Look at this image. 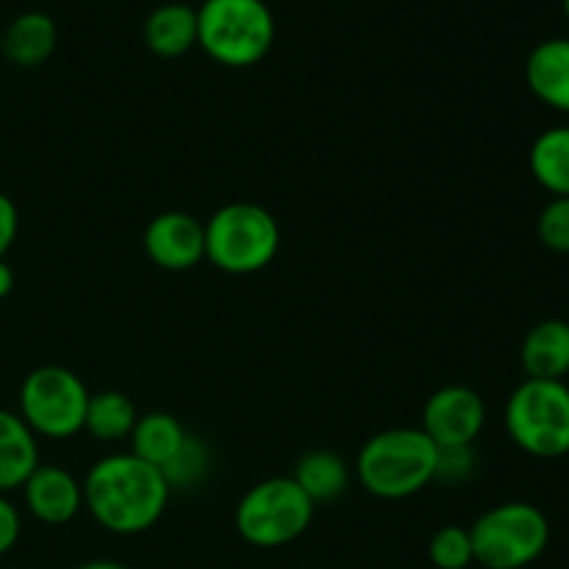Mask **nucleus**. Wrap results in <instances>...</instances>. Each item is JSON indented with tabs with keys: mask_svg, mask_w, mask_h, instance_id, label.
I'll return each mask as SVG.
<instances>
[{
	"mask_svg": "<svg viewBox=\"0 0 569 569\" xmlns=\"http://www.w3.org/2000/svg\"><path fill=\"white\" fill-rule=\"evenodd\" d=\"M83 506L106 531L131 537L159 522L172 489L167 487L159 467L133 453H114L100 459L87 472Z\"/></svg>",
	"mask_w": 569,
	"mask_h": 569,
	"instance_id": "nucleus-1",
	"label": "nucleus"
},
{
	"mask_svg": "<svg viewBox=\"0 0 569 569\" xmlns=\"http://www.w3.org/2000/svg\"><path fill=\"white\" fill-rule=\"evenodd\" d=\"M437 456L439 448L422 428H389L367 439L356 459V476L376 498H411L437 478Z\"/></svg>",
	"mask_w": 569,
	"mask_h": 569,
	"instance_id": "nucleus-2",
	"label": "nucleus"
},
{
	"mask_svg": "<svg viewBox=\"0 0 569 569\" xmlns=\"http://www.w3.org/2000/svg\"><path fill=\"white\" fill-rule=\"evenodd\" d=\"M276 39V20L264 0H203L198 9V44L226 67L264 59Z\"/></svg>",
	"mask_w": 569,
	"mask_h": 569,
	"instance_id": "nucleus-3",
	"label": "nucleus"
},
{
	"mask_svg": "<svg viewBox=\"0 0 569 569\" xmlns=\"http://www.w3.org/2000/svg\"><path fill=\"white\" fill-rule=\"evenodd\" d=\"M281 228L256 203H228L206 222V259L231 276L259 272L276 259Z\"/></svg>",
	"mask_w": 569,
	"mask_h": 569,
	"instance_id": "nucleus-4",
	"label": "nucleus"
},
{
	"mask_svg": "<svg viewBox=\"0 0 569 569\" xmlns=\"http://www.w3.org/2000/svg\"><path fill=\"white\" fill-rule=\"evenodd\" d=\"M315 503L295 478H267L237 506V531L253 548H283L309 531Z\"/></svg>",
	"mask_w": 569,
	"mask_h": 569,
	"instance_id": "nucleus-5",
	"label": "nucleus"
},
{
	"mask_svg": "<svg viewBox=\"0 0 569 569\" xmlns=\"http://www.w3.org/2000/svg\"><path fill=\"white\" fill-rule=\"evenodd\" d=\"M472 556L487 569H522L539 559L550 542L548 517L531 503L489 509L470 528Z\"/></svg>",
	"mask_w": 569,
	"mask_h": 569,
	"instance_id": "nucleus-6",
	"label": "nucleus"
},
{
	"mask_svg": "<svg viewBox=\"0 0 569 569\" xmlns=\"http://www.w3.org/2000/svg\"><path fill=\"white\" fill-rule=\"evenodd\" d=\"M506 428L517 448L537 459H559L569 453V387L565 381H533L511 392L506 406Z\"/></svg>",
	"mask_w": 569,
	"mask_h": 569,
	"instance_id": "nucleus-7",
	"label": "nucleus"
},
{
	"mask_svg": "<svg viewBox=\"0 0 569 569\" xmlns=\"http://www.w3.org/2000/svg\"><path fill=\"white\" fill-rule=\"evenodd\" d=\"M89 392L81 378L59 365L37 367L20 387V417L33 437L67 439L83 431Z\"/></svg>",
	"mask_w": 569,
	"mask_h": 569,
	"instance_id": "nucleus-8",
	"label": "nucleus"
},
{
	"mask_svg": "<svg viewBox=\"0 0 569 569\" xmlns=\"http://www.w3.org/2000/svg\"><path fill=\"white\" fill-rule=\"evenodd\" d=\"M487 409L476 389L442 387L422 409V433L437 448H470L481 433Z\"/></svg>",
	"mask_w": 569,
	"mask_h": 569,
	"instance_id": "nucleus-9",
	"label": "nucleus"
},
{
	"mask_svg": "<svg viewBox=\"0 0 569 569\" xmlns=\"http://www.w3.org/2000/svg\"><path fill=\"white\" fill-rule=\"evenodd\" d=\"M144 250L161 270H192L206 259V226L187 211H164L144 228Z\"/></svg>",
	"mask_w": 569,
	"mask_h": 569,
	"instance_id": "nucleus-10",
	"label": "nucleus"
},
{
	"mask_svg": "<svg viewBox=\"0 0 569 569\" xmlns=\"http://www.w3.org/2000/svg\"><path fill=\"white\" fill-rule=\"evenodd\" d=\"M26 506L37 520L48 526H64L83 509V489L61 467L39 465L22 483Z\"/></svg>",
	"mask_w": 569,
	"mask_h": 569,
	"instance_id": "nucleus-11",
	"label": "nucleus"
},
{
	"mask_svg": "<svg viewBox=\"0 0 569 569\" xmlns=\"http://www.w3.org/2000/svg\"><path fill=\"white\" fill-rule=\"evenodd\" d=\"M522 370L533 381H561L569 372V322L545 320L522 342Z\"/></svg>",
	"mask_w": 569,
	"mask_h": 569,
	"instance_id": "nucleus-12",
	"label": "nucleus"
},
{
	"mask_svg": "<svg viewBox=\"0 0 569 569\" xmlns=\"http://www.w3.org/2000/svg\"><path fill=\"white\" fill-rule=\"evenodd\" d=\"M56 22L44 11H22L3 31L0 53L14 67H39L56 50Z\"/></svg>",
	"mask_w": 569,
	"mask_h": 569,
	"instance_id": "nucleus-13",
	"label": "nucleus"
},
{
	"mask_svg": "<svg viewBox=\"0 0 569 569\" xmlns=\"http://www.w3.org/2000/svg\"><path fill=\"white\" fill-rule=\"evenodd\" d=\"M526 78L542 103L569 111V39H548L528 56Z\"/></svg>",
	"mask_w": 569,
	"mask_h": 569,
	"instance_id": "nucleus-14",
	"label": "nucleus"
},
{
	"mask_svg": "<svg viewBox=\"0 0 569 569\" xmlns=\"http://www.w3.org/2000/svg\"><path fill=\"white\" fill-rule=\"evenodd\" d=\"M39 467L37 437L14 411L0 409V495L20 489Z\"/></svg>",
	"mask_w": 569,
	"mask_h": 569,
	"instance_id": "nucleus-15",
	"label": "nucleus"
},
{
	"mask_svg": "<svg viewBox=\"0 0 569 569\" xmlns=\"http://www.w3.org/2000/svg\"><path fill=\"white\" fill-rule=\"evenodd\" d=\"M144 42L156 56L176 59L198 42V9L187 3H164L144 20Z\"/></svg>",
	"mask_w": 569,
	"mask_h": 569,
	"instance_id": "nucleus-16",
	"label": "nucleus"
},
{
	"mask_svg": "<svg viewBox=\"0 0 569 569\" xmlns=\"http://www.w3.org/2000/svg\"><path fill=\"white\" fill-rule=\"evenodd\" d=\"M187 437L189 433L183 431V426L176 420V417L164 415V411H153V415L139 417L137 426H133L131 453L161 470V467H164L178 450H181V445L187 442Z\"/></svg>",
	"mask_w": 569,
	"mask_h": 569,
	"instance_id": "nucleus-17",
	"label": "nucleus"
},
{
	"mask_svg": "<svg viewBox=\"0 0 569 569\" xmlns=\"http://www.w3.org/2000/svg\"><path fill=\"white\" fill-rule=\"evenodd\" d=\"M292 478L317 506L326 503V500H337L348 489L350 476L342 456L331 453V450H311L298 461V470Z\"/></svg>",
	"mask_w": 569,
	"mask_h": 569,
	"instance_id": "nucleus-18",
	"label": "nucleus"
},
{
	"mask_svg": "<svg viewBox=\"0 0 569 569\" xmlns=\"http://www.w3.org/2000/svg\"><path fill=\"white\" fill-rule=\"evenodd\" d=\"M531 172L556 198H569V126L539 133L531 148Z\"/></svg>",
	"mask_w": 569,
	"mask_h": 569,
	"instance_id": "nucleus-19",
	"label": "nucleus"
},
{
	"mask_svg": "<svg viewBox=\"0 0 569 569\" xmlns=\"http://www.w3.org/2000/svg\"><path fill=\"white\" fill-rule=\"evenodd\" d=\"M137 420V409L122 392H111L109 389V392L89 395L83 428L100 442H120V439L131 437Z\"/></svg>",
	"mask_w": 569,
	"mask_h": 569,
	"instance_id": "nucleus-20",
	"label": "nucleus"
},
{
	"mask_svg": "<svg viewBox=\"0 0 569 569\" xmlns=\"http://www.w3.org/2000/svg\"><path fill=\"white\" fill-rule=\"evenodd\" d=\"M206 472H209V450H206V445L194 437H187L181 450L161 467V476H164L170 489L198 487L206 478Z\"/></svg>",
	"mask_w": 569,
	"mask_h": 569,
	"instance_id": "nucleus-21",
	"label": "nucleus"
},
{
	"mask_svg": "<svg viewBox=\"0 0 569 569\" xmlns=\"http://www.w3.org/2000/svg\"><path fill=\"white\" fill-rule=\"evenodd\" d=\"M428 559L437 569H467L476 561L472 556L470 528L445 526L428 542Z\"/></svg>",
	"mask_w": 569,
	"mask_h": 569,
	"instance_id": "nucleus-22",
	"label": "nucleus"
},
{
	"mask_svg": "<svg viewBox=\"0 0 569 569\" xmlns=\"http://www.w3.org/2000/svg\"><path fill=\"white\" fill-rule=\"evenodd\" d=\"M539 239L556 253H569V198H556L539 214Z\"/></svg>",
	"mask_w": 569,
	"mask_h": 569,
	"instance_id": "nucleus-23",
	"label": "nucleus"
},
{
	"mask_svg": "<svg viewBox=\"0 0 569 569\" xmlns=\"http://www.w3.org/2000/svg\"><path fill=\"white\" fill-rule=\"evenodd\" d=\"M472 467H476L472 445L470 448H439L437 478H433V481H445V483L467 481L472 472Z\"/></svg>",
	"mask_w": 569,
	"mask_h": 569,
	"instance_id": "nucleus-24",
	"label": "nucleus"
},
{
	"mask_svg": "<svg viewBox=\"0 0 569 569\" xmlns=\"http://www.w3.org/2000/svg\"><path fill=\"white\" fill-rule=\"evenodd\" d=\"M22 531V520H20V511L14 509L6 495H0V556L9 553L11 548L17 545Z\"/></svg>",
	"mask_w": 569,
	"mask_h": 569,
	"instance_id": "nucleus-25",
	"label": "nucleus"
},
{
	"mask_svg": "<svg viewBox=\"0 0 569 569\" xmlns=\"http://www.w3.org/2000/svg\"><path fill=\"white\" fill-rule=\"evenodd\" d=\"M17 226H20V214H17V206L9 194L0 192V259L9 253V248L17 239Z\"/></svg>",
	"mask_w": 569,
	"mask_h": 569,
	"instance_id": "nucleus-26",
	"label": "nucleus"
},
{
	"mask_svg": "<svg viewBox=\"0 0 569 569\" xmlns=\"http://www.w3.org/2000/svg\"><path fill=\"white\" fill-rule=\"evenodd\" d=\"M11 287H14V272H11V267L0 259V300L11 292Z\"/></svg>",
	"mask_w": 569,
	"mask_h": 569,
	"instance_id": "nucleus-27",
	"label": "nucleus"
},
{
	"mask_svg": "<svg viewBox=\"0 0 569 569\" xmlns=\"http://www.w3.org/2000/svg\"><path fill=\"white\" fill-rule=\"evenodd\" d=\"M76 569H128V567L120 565V561H87V565Z\"/></svg>",
	"mask_w": 569,
	"mask_h": 569,
	"instance_id": "nucleus-28",
	"label": "nucleus"
},
{
	"mask_svg": "<svg viewBox=\"0 0 569 569\" xmlns=\"http://www.w3.org/2000/svg\"><path fill=\"white\" fill-rule=\"evenodd\" d=\"M565 9H567V14H569V0H565Z\"/></svg>",
	"mask_w": 569,
	"mask_h": 569,
	"instance_id": "nucleus-29",
	"label": "nucleus"
}]
</instances>
